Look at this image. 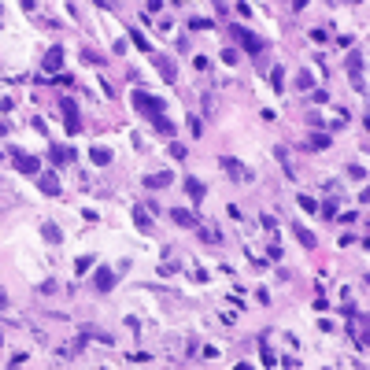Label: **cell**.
<instances>
[{
  "label": "cell",
  "instance_id": "4dcf8cb0",
  "mask_svg": "<svg viewBox=\"0 0 370 370\" xmlns=\"http://www.w3.org/2000/svg\"><path fill=\"white\" fill-rule=\"evenodd\" d=\"M326 37H329V34L322 30V26H315V30H311V41H315V45H322V41H326Z\"/></svg>",
  "mask_w": 370,
  "mask_h": 370
},
{
  "label": "cell",
  "instance_id": "603a6c76",
  "mask_svg": "<svg viewBox=\"0 0 370 370\" xmlns=\"http://www.w3.org/2000/svg\"><path fill=\"white\" fill-rule=\"evenodd\" d=\"M311 148H329V134H315V137H311Z\"/></svg>",
  "mask_w": 370,
  "mask_h": 370
},
{
  "label": "cell",
  "instance_id": "d6a6232c",
  "mask_svg": "<svg viewBox=\"0 0 370 370\" xmlns=\"http://www.w3.org/2000/svg\"><path fill=\"white\" fill-rule=\"evenodd\" d=\"M148 359H152L148 352H134V355H130V363H148Z\"/></svg>",
  "mask_w": 370,
  "mask_h": 370
},
{
  "label": "cell",
  "instance_id": "d590c367",
  "mask_svg": "<svg viewBox=\"0 0 370 370\" xmlns=\"http://www.w3.org/2000/svg\"><path fill=\"white\" fill-rule=\"evenodd\" d=\"M4 303H8V296H4V289H0V311H4Z\"/></svg>",
  "mask_w": 370,
  "mask_h": 370
},
{
  "label": "cell",
  "instance_id": "3957f363",
  "mask_svg": "<svg viewBox=\"0 0 370 370\" xmlns=\"http://www.w3.org/2000/svg\"><path fill=\"white\" fill-rule=\"evenodd\" d=\"M222 167H226V174H233V182H252V167H244L241 159H233V156H222Z\"/></svg>",
  "mask_w": 370,
  "mask_h": 370
},
{
  "label": "cell",
  "instance_id": "8992f818",
  "mask_svg": "<svg viewBox=\"0 0 370 370\" xmlns=\"http://www.w3.org/2000/svg\"><path fill=\"white\" fill-rule=\"evenodd\" d=\"M348 71H352V82H355V89L359 93H366V78H363V56H352V60H348Z\"/></svg>",
  "mask_w": 370,
  "mask_h": 370
},
{
  "label": "cell",
  "instance_id": "30bf717a",
  "mask_svg": "<svg viewBox=\"0 0 370 370\" xmlns=\"http://www.w3.org/2000/svg\"><path fill=\"white\" fill-rule=\"evenodd\" d=\"M170 219H174L178 226H196V215L185 211V207H170Z\"/></svg>",
  "mask_w": 370,
  "mask_h": 370
},
{
  "label": "cell",
  "instance_id": "ba28073f",
  "mask_svg": "<svg viewBox=\"0 0 370 370\" xmlns=\"http://www.w3.org/2000/svg\"><path fill=\"white\" fill-rule=\"evenodd\" d=\"M60 67H63V49L52 45V49L45 52V71H60Z\"/></svg>",
  "mask_w": 370,
  "mask_h": 370
},
{
  "label": "cell",
  "instance_id": "8fae6325",
  "mask_svg": "<svg viewBox=\"0 0 370 370\" xmlns=\"http://www.w3.org/2000/svg\"><path fill=\"white\" fill-rule=\"evenodd\" d=\"M89 159L97 167H108L111 163V148H104V145H97V148H89Z\"/></svg>",
  "mask_w": 370,
  "mask_h": 370
},
{
  "label": "cell",
  "instance_id": "ac0fdd59",
  "mask_svg": "<svg viewBox=\"0 0 370 370\" xmlns=\"http://www.w3.org/2000/svg\"><path fill=\"white\" fill-rule=\"evenodd\" d=\"M41 233H45V237H49V241H52V244H60V241H63V233H60V226H52V222H45V226H41Z\"/></svg>",
  "mask_w": 370,
  "mask_h": 370
},
{
  "label": "cell",
  "instance_id": "44dd1931",
  "mask_svg": "<svg viewBox=\"0 0 370 370\" xmlns=\"http://www.w3.org/2000/svg\"><path fill=\"white\" fill-rule=\"evenodd\" d=\"M296 85H300V89H315V78H311L307 71H300L296 74Z\"/></svg>",
  "mask_w": 370,
  "mask_h": 370
},
{
  "label": "cell",
  "instance_id": "5b68a950",
  "mask_svg": "<svg viewBox=\"0 0 370 370\" xmlns=\"http://www.w3.org/2000/svg\"><path fill=\"white\" fill-rule=\"evenodd\" d=\"M115 281H119V274H115V270L100 267V270H97V278H93V285H97V292H111V289H115Z\"/></svg>",
  "mask_w": 370,
  "mask_h": 370
},
{
  "label": "cell",
  "instance_id": "d4e9b609",
  "mask_svg": "<svg viewBox=\"0 0 370 370\" xmlns=\"http://www.w3.org/2000/svg\"><path fill=\"white\" fill-rule=\"evenodd\" d=\"M134 222L141 226V230H148V226H152V219H148L145 211H141V207H137V211H134Z\"/></svg>",
  "mask_w": 370,
  "mask_h": 370
},
{
  "label": "cell",
  "instance_id": "7402d4cb",
  "mask_svg": "<svg viewBox=\"0 0 370 370\" xmlns=\"http://www.w3.org/2000/svg\"><path fill=\"white\" fill-rule=\"evenodd\" d=\"M85 337H93V340H100V344H111V333H100V329H82Z\"/></svg>",
  "mask_w": 370,
  "mask_h": 370
},
{
  "label": "cell",
  "instance_id": "f546056e",
  "mask_svg": "<svg viewBox=\"0 0 370 370\" xmlns=\"http://www.w3.org/2000/svg\"><path fill=\"white\" fill-rule=\"evenodd\" d=\"M348 174H352L355 182H363V178H366V167H359V163H355V167H348Z\"/></svg>",
  "mask_w": 370,
  "mask_h": 370
},
{
  "label": "cell",
  "instance_id": "836d02e7",
  "mask_svg": "<svg viewBox=\"0 0 370 370\" xmlns=\"http://www.w3.org/2000/svg\"><path fill=\"white\" fill-rule=\"evenodd\" d=\"M34 4H37V0H19V8H23V12H34Z\"/></svg>",
  "mask_w": 370,
  "mask_h": 370
},
{
  "label": "cell",
  "instance_id": "e575fe53",
  "mask_svg": "<svg viewBox=\"0 0 370 370\" xmlns=\"http://www.w3.org/2000/svg\"><path fill=\"white\" fill-rule=\"evenodd\" d=\"M292 8H296V12H303V8H307V0H292Z\"/></svg>",
  "mask_w": 370,
  "mask_h": 370
},
{
  "label": "cell",
  "instance_id": "2e32d148",
  "mask_svg": "<svg viewBox=\"0 0 370 370\" xmlns=\"http://www.w3.org/2000/svg\"><path fill=\"white\" fill-rule=\"evenodd\" d=\"M196 226H200V222H196ZM200 237H204L207 244H219V241H222V233L215 230V226H200Z\"/></svg>",
  "mask_w": 370,
  "mask_h": 370
},
{
  "label": "cell",
  "instance_id": "7a4b0ae2",
  "mask_svg": "<svg viewBox=\"0 0 370 370\" xmlns=\"http://www.w3.org/2000/svg\"><path fill=\"white\" fill-rule=\"evenodd\" d=\"M230 30H233V37H237V41H241V45H244V49H248L252 56H259L263 49H267V45H263V37H255V34L248 30V26H230Z\"/></svg>",
  "mask_w": 370,
  "mask_h": 370
},
{
  "label": "cell",
  "instance_id": "4316f807",
  "mask_svg": "<svg viewBox=\"0 0 370 370\" xmlns=\"http://www.w3.org/2000/svg\"><path fill=\"white\" fill-rule=\"evenodd\" d=\"M82 60H85V63H93V67H100V63H104V60H100V56L93 52V49H85V52H82Z\"/></svg>",
  "mask_w": 370,
  "mask_h": 370
},
{
  "label": "cell",
  "instance_id": "e0dca14e",
  "mask_svg": "<svg viewBox=\"0 0 370 370\" xmlns=\"http://www.w3.org/2000/svg\"><path fill=\"white\" fill-rule=\"evenodd\" d=\"M41 189H45L49 196H56V193H60V182H56V174H41Z\"/></svg>",
  "mask_w": 370,
  "mask_h": 370
},
{
  "label": "cell",
  "instance_id": "52a82bcc",
  "mask_svg": "<svg viewBox=\"0 0 370 370\" xmlns=\"http://www.w3.org/2000/svg\"><path fill=\"white\" fill-rule=\"evenodd\" d=\"M15 167H19V174H41V163H37V159L34 156H23V152H19V156H15Z\"/></svg>",
  "mask_w": 370,
  "mask_h": 370
},
{
  "label": "cell",
  "instance_id": "4fadbf2b",
  "mask_svg": "<svg viewBox=\"0 0 370 370\" xmlns=\"http://www.w3.org/2000/svg\"><path fill=\"white\" fill-rule=\"evenodd\" d=\"M185 193H189V196H193V200H196V204H200V200H204V185H200V182H196V178H185Z\"/></svg>",
  "mask_w": 370,
  "mask_h": 370
},
{
  "label": "cell",
  "instance_id": "ffe728a7",
  "mask_svg": "<svg viewBox=\"0 0 370 370\" xmlns=\"http://www.w3.org/2000/svg\"><path fill=\"white\" fill-rule=\"evenodd\" d=\"M211 19H200V15H196V19H189V30H211Z\"/></svg>",
  "mask_w": 370,
  "mask_h": 370
},
{
  "label": "cell",
  "instance_id": "83f0119b",
  "mask_svg": "<svg viewBox=\"0 0 370 370\" xmlns=\"http://www.w3.org/2000/svg\"><path fill=\"white\" fill-rule=\"evenodd\" d=\"M89 267H93V255H82V259L74 263V270H78V274H85V270H89Z\"/></svg>",
  "mask_w": 370,
  "mask_h": 370
},
{
  "label": "cell",
  "instance_id": "1f68e13d",
  "mask_svg": "<svg viewBox=\"0 0 370 370\" xmlns=\"http://www.w3.org/2000/svg\"><path fill=\"white\" fill-rule=\"evenodd\" d=\"M322 215H326V219H337V204H322Z\"/></svg>",
  "mask_w": 370,
  "mask_h": 370
},
{
  "label": "cell",
  "instance_id": "8d00e7d4",
  "mask_svg": "<svg viewBox=\"0 0 370 370\" xmlns=\"http://www.w3.org/2000/svg\"><path fill=\"white\" fill-rule=\"evenodd\" d=\"M4 134H8V126H4V122H0V137H4Z\"/></svg>",
  "mask_w": 370,
  "mask_h": 370
},
{
  "label": "cell",
  "instance_id": "6da1fadb",
  "mask_svg": "<svg viewBox=\"0 0 370 370\" xmlns=\"http://www.w3.org/2000/svg\"><path fill=\"white\" fill-rule=\"evenodd\" d=\"M134 108L141 111V115H148V119H159L167 111V104L159 100V97H148L145 89H134Z\"/></svg>",
  "mask_w": 370,
  "mask_h": 370
},
{
  "label": "cell",
  "instance_id": "9a60e30c",
  "mask_svg": "<svg viewBox=\"0 0 370 370\" xmlns=\"http://www.w3.org/2000/svg\"><path fill=\"white\" fill-rule=\"evenodd\" d=\"M292 233L300 237V244H303V248H315V233H311V230H303V226H292Z\"/></svg>",
  "mask_w": 370,
  "mask_h": 370
},
{
  "label": "cell",
  "instance_id": "9c48e42d",
  "mask_svg": "<svg viewBox=\"0 0 370 370\" xmlns=\"http://www.w3.org/2000/svg\"><path fill=\"white\" fill-rule=\"evenodd\" d=\"M49 159H52V163H71V159H74V148H67V145H52Z\"/></svg>",
  "mask_w": 370,
  "mask_h": 370
},
{
  "label": "cell",
  "instance_id": "f1b7e54d",
  "mask_svg": "<svg viewBox=\"0 0 370 370\" xmlns=\"http://www.w3.org/2000/svg\"><path fill=\"white\" fill-rule=\"evenodd\" d=\"M222 63H226V67H233V63H237V49H222Z\"/></svg>",
  "mask_w": 370,
  "mask_h": 370
},
{
  "label": "cell",
  "instance_id": "484cf974",
  "mask_svg": "<svg viewBox=\"0 0 370 370\" xmlns=\"http://www.w3.org/2000/svg\"><path fill=\"white\" fill-rule=\"evenodd\" d=\"M152 122H156V126L163 130V134H170V137H174V122H167L163 115H159V119H152Z\"/></svg>",
  "mask_w": 370,
  "mask_h": 370
},
{
  "label": "cell",
  "instance_id": "cb8c5ba5",
  "mask_svg": "<svg viewBox=\"0 0 370 370\" xmlns=\"http://www.w3.org/2000/svg\"><path fill=\"white\" fill-rule=\"evenodd\" d=\"M130 41H134V45H137L141 52H148V41H145V37H141V30H130Z\"/></svg>",
  "mask_w": 370,
  "mask_h": 370
},
{
  "label": "cell",
  "instance_id": "7c38bea8",
  "mask_svg": "<svg viewBox=\"0 0 370 370\" xmlns=\"http://www.w3.org/2000/svg\"><path fill=\"white\" fill-rule=\"evenodd\" d=\"M170 178H174L170 170H159V174H148V178H145V185H148V189H163V185H170Z\"/></svg>",
  "mask_w": 370,
  "mask_h": 370
},
{
  "label": "cell",
  "instance_id": "d6986e66",
  "mask_svg": "<svg viewBox=\"0 0 370 370\" xmlns=\"http://www.w3.org/2000/svg\"><path fill=\"white\" fill-rule=\"evenodd\" d=\"M270 82H274V89H278V93H285V71H281V67L270 71Z\"/></svg>",
  "mask_w": 370,
  "mask_h": 370
},
{
  "label": "cell",
  "instance_id": "5bb4252c",
  "mask_svg": "<svg viewBox=\"0 0 370 370\" xmlns=\"http://www.w3.org/2000/svg\"><path fill=\"white\" fill-rule=\"evenodd\" d=\"M296 204H300V207H303V211H307V215H318V200H315V196L300 193V196H296Z\"/></svg>",
  "mask_w": 370,
  "mask_h": 370
},
{
  "label": "cell",
  "instance_id": "277c9868",
  "mask_svg": "<svg viewBox=\"0 0 370 370\" xmlns=\"http://www.w3.org/2000/svg\"><path fill=\"white\" fill-rule=\"evenodd\" d=\"M60 108H63V115H67V134H78V130H82V122H78V104H74L71 97H63Z\"/></svg>",
  "mask_w": 370,
  "mask_h": 370
}]
</instances>
